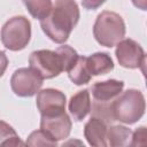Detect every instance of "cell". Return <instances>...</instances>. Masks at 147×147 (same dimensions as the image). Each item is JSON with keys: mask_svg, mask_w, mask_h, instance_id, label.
<instances>
[{"mask_svg": "<svg viewBox=\"0 0 147 147\" xmlns=\"http://www.w3.org/2000/svg\"><path fill=\"white\" fill-rule=\"evenodd\" d=\"M31 38V23L25 16L9 18L1 29V41L3 46L13 52L26 47Z\"/></svg>", "mask_w": 147, "mask_h": 147, "instance_id": "5b68a950", "label": "cell"}, {"mask_svg": "<svg viewBox=\"0 0 147 147\" xmlns=\"http://www.w3.org/2000/svg\"><path fill=\"white\" fill-rule=\"evenodd\" d=\"M78 21L79 9L75 0H55L49 14L40 20V26L52 41L63 44Z\"/></svg>", "mask_w": 147, "mask_h": 147, "instance_id": "6da1fadb", "label": "cell"}, {"mask_svg": "<svg viewBox=\"0 0 147 147\" xmlns=\"http://www.w3.org/2000/svg\"><path fill=\"white\" fill-rule=\"evenodd\" d=\"M26 144L29 146H56L57 141L52 139L47 133H45L40 129V130H37V131H33L29 136V138L26 140Z\"/></svg>", "mask_w": 147, "mask_h": 147, "instance_id": "d6986e66", "label": "cell"}, {"mask_svg": "<svg viewBox=\"0 0 147 147\" xmlns=\"http://www.w3.org/2000/svg\"><path fill=\"white\" fill-rule=\"evenodd\" d=\"M42 78L31 68H20L10 78L13 92L18 96H32L42 86Z\"/></svg>", "mask_w": 147, "mask_h": 147, "instance_id": "8992f818", "label": "cell"}, {"mask_svg": "<svg viewBox=\"0 0 147 147\" xmlns=\"http://www.w3.org/2000/svg\"><path fill=\"white\" fill-rule=\"evenodd\" d=\"M7 67H8V57L5 52L0 51V77L3 76Z\"/></svg>", "mask_w": 147, "mask_h": 147, "instance_id": "7402d4cb", "label": "cell"}, {"mask_svg": "<svg viewBox=\"0 0 147 147\" xmlns=\"http://www.w3.org/2000/svg\"><path fill=\"white\" fill-rule=\"evenodd\" d=\"M77 52L63 45L55 51L40 49L30 54L29 64L42 79H51L59 76L62 71H68L78 59Z\"/></svg>", "mask_w": 147, "mask_h": 147, "instance_id": "7a4b0ae2", "label": "cell"}, {"mask_svg": "<svg viewBox=\"0 0 147 147\" xmlns=\"http://www.w3.org/2000/svg\"><path fill=\"white\" fill-rule=\"evenodd\" d=\"M132 142H130L131 146H139L146 144V127L140 126L134 132H132Z\"/></svg>", "mask_w": 147, "mask_h": 147, "instance_id": "ffe728a7", "label": "cell"}, {"mask_svg": "<svg viewBox=\"0 0 147 147\" xmlns=\"http://www.w3.org/2000/svg\"><path fill=\"white\" fill-rule=\"evenodd\" d=\"M132 137V131L123 125H111L107 129V145L111 147H121L129 144V140Z\"/></svg>", "mask_w": 147, "mask_h": 147, "instance_id": "5bb4252c", "label": "cell"}, {"mask_svg": "<svg viewBox=\"0 0 147 147\" xmlns=\"http://www.w3.org/2000/svg\"><path fill=\"white\" fill-rule=\"evenodd\" d=\"M86 56H78L77 61L75 64L67 71L69 79L75 84V85H84L90 83L92 76L87 70L86 67Z\"/></svg>", "mask_w": 147, "mask_h": 147, "instance_id": "9a60e30c", "label": "cell"}, {"mask_svg": "<svg viewBox=\"0 0 147 147\" xmlns=\"http://www.w3.org/2000/svg\"><path fill=\"white\" fill-rule=\"evenodd\" d=\"M105 1L106 0H82V5H83L84 8L93 10V9L99 8L101 5H103Z\"/></svg>", "mask_w": 147, "mask_h": 147, "instance_id": "44dd1931", "label": "cell"}, {"mask_svg": "<svg viewBox=\"0 0 147 147\" xmlns=\"http://www.w3.org/2000/svg\"><path fill=\"white\" fill-rule=\"evenodd\" d=\"M86 67L91 76H100L110 72L114 69V62L109 54L107 53H94L90 56H86Z\"/></svg>", "mask_w": 147, "mask_h": 147, "instance_id": "4fadbf2b", "label": "cell"}, {"mask_svg": "<svg viewBox=\"0 0 147 147\" xmlns=\"http://www.w3.org/2000/svg\"><path fill=\"white\" fill-rule=\"evenodd\" d=\"M92 116L101 118L107 124L113 123L115 118L111 110V102H101L94 100V103L92 106Z\"/></svg>", "mask_w": 147, "mask_h": 147, "instance_id": "ac0fdd59", "label": "cell"}, {"mask_svg": "<svg viewBox=\"0 0 147 147\" xmlns=\"http://www.w3.org/2000/svg\"><path fill=\"white\" fill-rule=\"evenodd\" d=\"M93 34L95 40L101 46H116L125 36L124 21L117 13L105 10L99 14L95 20Z\"/></svg>", "mask_w": 147, "mask_h": 147, "instance_id": "277c9868", "label": "cell"}, {"mask_svg": "<svg viewBox=\"0 0 147 147\" xmlns=\"http://www.w3.org/2000/svg\"><path fill=\"white\" fill-rule=\"evenodd\" d=\"M69 111L75 121L84 119L91 111V99L88 90H83L74 94L69 101Z\"/></svg>", "mask_w": 147, "mask_h": 147, "instance_id": "7c38bea8", "label": "cell"}, {"mask_svg": "<svg viewBox=\"0 0 147 147\" xmlns=\"http://www.w3.org/2000/svg\"><path fill=\"white\" fill-rule=\"evenodd\" d=\"M124 83L122 80L108 79L105 82H96L91 86V92L95 101L110 102L123 91Z\"/></svg>", "mask_w": 147, "mask_h": 147, "instance_id": "30bf717a", "label": "cell"}, {"mask_svg": "<svg viewBox=\"0 0 147 147\" xmlns=\"http://www.w3.org/2000/svg\"><path fill=\"white\" fill-rule=\"evenodd\" d=\"M107 123L99 117L91 116L90 121L85 124L84 136L91 146L106 147L107 146Z\"/></svg>", "mask_w": 147, "mask_h": 147, "instance_id": "8fae6325", "label": "cell"}, {"mask_svg": "<svg viewBox=\"0 0 147 147\" xmlns=\"http://www.w3.org/2000/svg\"><path fill=\"white\" fill-rule=\"evenodd\" d=\"M30 15L37 20L45 18L52 9V0H22Z\"/></svg>", "mask_w": 147, "mask_h": 147, "instance_id": "2e32d148", "label": "cell"}, {"mask_svg": "<svg viewBox=\"0 0 147 147\" xmlns=\"http://www.w3.org/2000/svg\"><path fill=\"white\" fill-rule=\"evenodd\" d=\"M24 145L16 131L6 122L0 121V146H18Z\"/></svg>", "mask_w": 147, "mask_h": 147, "instance_id": "e0dca14e", "label": "cell"}, {"mask_svg": "<svg viewBox=\"0 0 147 147\" xmlns=\"http://www.w3.org/2000/svg\"><path fill=\"white\" fill-rule=\"evenodd\" d=\"M71 126V119L65 111L55 115H41L40 129L56 141L68 138Z\"/></svg>", "mask_w": 147, "mask_h": 147, "instance_id": "ba28073f", "label": "cell"}, {"mask_svg": "<svg viewBox=\"0 0 147 147\" xmlns=\"http://www.w3.org/2000/svg\"><path fill=\"white\" fill-rule=\"evenodd\" d=\"M132 2L137 8L141 10H146L147 8V0H132Z\"/></svg>", "mask_w": 147, "mask_h": 147, "instance_id": "603a6c76", "label": "cell"}, {"mask_svg": "<svg viewBox=\"0 0 147 147\" xmlns=\"http://www.w3.org/2000/svg\"><path fill=\"white\" fill-rule=\"evenodd\" d=\"M65 95L55 88L39 90L37 93V108L41 115H55L65 111Z\"/></svg>", "mask_w": 147, "mask_h": 147, "instance_id": "9c48e42d", "label": "cell"}, {"mask_svg": "<svg viewBox=\"0 0 147 147\" xmlns=\"http://www.w3.org/2000/svg\"><path fill=\"white\" fill-rule=\"evenodd\" d=\"M118 63L123 68L137 69L145 65V52L142 47L133 39H122L115 51Z\"/></svg>", "mask_w": 147, "mask_h": 147, "instance_id": "52a82bcc", "label": "cell"}, {"mask_svg": "<svg viewBox=\"0 0 147 147\" xmlns=\"http://www.w3.org/2000/svg\"><path fill=\"white\" fill-rule=\"evenodd\" d=\"M145 96L139 90L130 88L115 98L111 102V110L115 121L125 124L138 122L145 114Z\"/></svg>", "mask_w": 147, "mask_h": 147, "instance_id": "3957f363", "label": "cell"}]
</instances>
